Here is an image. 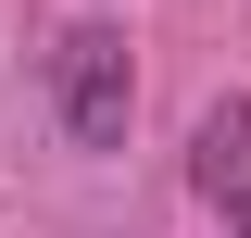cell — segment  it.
<instances>
[{"instance_id": "1", "label": "cell", "mask_w": 251, "mask_h": 238, "mask_svg": "<svg viewBox=\"0 0 251 238\" xmlns=\"http://www.w3.org/2000/svg\"><path fill=\"white\" fill-rule=\"evenodd\" d=\"M201 176H214V201L239 213V238H251V100H239V113H214V138H201Z\"/></svg>"}]
</instances>
